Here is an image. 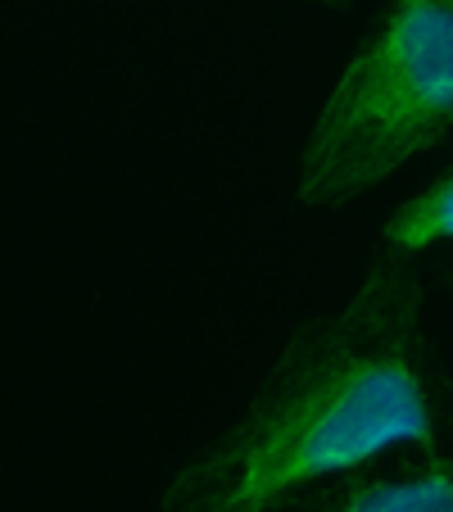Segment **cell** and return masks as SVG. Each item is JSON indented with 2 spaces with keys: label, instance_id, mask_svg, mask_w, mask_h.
Masks as SVG:
<instances>
[{
  "label": "cell",
  "instance_id": "7a4b0ae2",
  "mask_svg": "<svg viewBox=\"0 0 453 512\" xmlns=\"http://www.w3.org/2000/svg\"><path fill=\"white\" fill-rule=\"evenodd\" d=\"M453 136V0H390L299 150L295 200L345 209Z\"/></svg>",
  "mask_w": 453,
  "mask_h": 512
},
{
  "label": "cell",
  "instance_id": "6da1fadb",
  "mask_svg": "<svg viewBox=\"0 0 453 512\" xmlns=\"http://www.w3.org/2000/svg\"><path fill=\"white\" fill-rule=\"evenodd\" d=\"M453 381L426 331L417 254L376 245L340 309L304 318L259 390L164 485L155 512H277L390 449L444 454Z\"/></svg>",
  "mask_w": 453,
  "mask_h": 512
},
{
  "label": "cell",
  "instance_id": "3957f363",
  "mask_svg": "<svg viewBox=\"0 0 453 512\" xmlns=\"http://www.w3.org/2000/svg\"><path fill=\"white\" fill-rule=\"evenodd\" d=\"M277 512H453V458L422 454V467L381 476L372 467L299 490Z\"/></svg>",
  "mask_w": 453,
  "mask_h": 512
},
{
  "label": "cell",
  "instance_id": "277c9868",
  "mask_svg": "<svg viewBox=\"0 0 453 512\" xmlns=\"http://www.w3.org/2000/svg\"><path fill=\"white\" fill-rule=\"evenodd\" d=\"M381 245L404 254H426L435 245H453V164H444L431 177V186H422L417 195H408L381 227Z\"/></svg>",
  "mask_w": 453,
  "mask_h": 512
},
{
  "label": "cell",
  "instance_id": "5b68a950",
  "mask_svg": "<svg viewBox=\"0 0 453 512\" xmlns=\"http://www.w3.org/2000/svg\"><path fill=\"white\" fill-rule=\"evenodd\" d=\"M309 5H322V10H340V5H349V0H309Z\"/></svg>",
  "mask_w": 453,
  "mask_h": 512
}]
</instances>
